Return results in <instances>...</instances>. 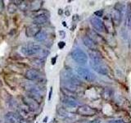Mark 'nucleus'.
<instances>
[{"label":"nucleus","mask_w":131,"mask_h":123,"mask_svg":"<svg viewBox=\"0 0 131 123\" xmlns=\"http://www.w3.org/2000/svg\"><path fill=\"white\" fill-rule=\"evenodd\" d=\"M90 66H91V67L94 71L97 72L98 74H100V75L112 78V72H111V70H110L111 68L107 65H106L103 61H101V63H92V61H90Z\"/></svg>","instance_id":"nucleus-1"},{"label":"nucleus","mask_w":131,"mask_h":123,"mask_svg":"<svg viewBox=\"0 0 131 123\" xmlns=\"http://www.w3.org/2000/svg\"><path fill=\"white\" fill-rule=\"evenodd\" d=\"M71 57L77 64L81 66L85 65L88 63V55L80 48L74 49L71 53Z\"/></svg>","instance_id":"nucleus-2"},{"label":"nucleus","mask_w":131,"mask_h":123,"mask_svg":"<svg viewBox=\"0 0 131 123\" xmlns=\"http://www.w3.org/2000/svg\"><path fill=\"white\" fill-rule=\"evenodd\" d=\"M75 71L80 78L87 82H93L95 80L96 77L94 74L89 69L84 67H77L75 68Z\"/></svg>","instance_id":"nucleus-3"},{"label":"nucleus","mask_w":131,"mask_h":123,"mask_svg":"<svg viewBox=\"0 0 131 123\" xmlns=\"http://www.w3.org/2000/svg\"><path fill=\"white\" fill-rule=\"evenodd\" d=\"M41 49V47L39 44H36L35 43H29L21 48V53L26 56H33L36 55Z\"/></svg>","instance_id":"nucleus-4"},{"label":"nucleus","mask_w":131,"mask_h":123,"mask_svg":"<svg viewBox=\"0 0 131 123\" xmlns=\"http://www.w3.org/2000/svg\"><path fill=\"white\" fill-rule=\"evenodd\" d=\"M76 113L78 115H80V116H83V117H93L94 115H96L97 111L93 108H92V107L84 104L78 107V108L76 110Z\"/></svg>","instance_id":"nucleus-5"},{"label":"nucleus","mask_w":131,"mask_h":123,"mask_svg":"<svg viewBox=\"0 0 131 123\" xmlns=\"http://www.w3.org/2000/svg\"><path fill=\"white\" fill-rule=\"evenodd\" d=\"M23 102L28 108V109L31 111V112H36V111H38L39 108V102H37L35 100L32 99L31 98L28 96H25L23 98Z\"/></svg>","instance_id":"nucleus-6"},{"label":"nucleus","mask_w":131,"mask_h":123,"mask_svg":"<svg viewBox=\"0 0 131 123\" xmlns=\"http://www.w3.org/2000/svg\"><path fill=\"white\" fill-rule=\"evenodd\" d=\"M90 22H91L92 26L93 29L97 32H104L106 28L104 26V22L101 20L99 18L96 17V16H93L91 19H90Z\"/></svg>","instance_id":"nucleus-7"},{"label":"nucleus","mask_w":131,"mask_h":123,"mask_svg":"<svg viewBox=\"0 0 131 123\" xmlns=\"http://www.w3.org/2000/svg\"><path fill=\"white\" fill-rule=\"evenodd\" d=\"M66 80L69 81L70 83H71L72 85H75V86H80L83 85V82L80 80V78L79 76H75V74H73L72 72L68 71L67 74H66Z\"/></svg>","instance_id":"nucleus-8"},{"label":"nucleus","mask_w":131,"mask_h":123,"mask_svg":"<svg viewBox=\"0 0 131 123\" xmlns=\"http://www.w3.org/2000/svg\"><path fill=\"white\" fill-rule=\"evenodd\" d=\"M82 39H83L84 44L89 48V50H97V43L89 35H84Z\"/></svg>","instance_id":"nucleus-9"},{"label":"nucleus","mask_w":131,"mask_h":123,"mask_svg":"<svg viewBox=\"0 0 131 123\" xmlns=\"http://www.w3.org/2000/svg\"><path fill=\"white\" fill-rule=\"evenodd\" d=\"M27 96L31 98L32 99L35 100L37 102H39V104H40V102L42 101V97H41V94L39 92V90L35 87L29 89Z\"/></svg>","instance_id":"nucleus-10"},{"label":"nucleus","mask_w":131,"mask_h":123,"mask_svg":"<svg viewBox=\"0 0 131 123\" xmlns=\"http://www.w3.org/2000/svg\"><path fill=\"white\" fill-rule=\"evenodd\" d=\"M5 119L10 123H20L22 121V117L19 114L13 112H7L5 115Z\"/></svg>","instance_id":"nucleus-11"},{"label":"nucleus","mask_w":131,"mask_h":123,"mask_svg":"<svg viewBox=\"0 0 131 123\" xmlns=\"http://www.w3.org/2000/svg\"><path fill=\"white\" fill-rule=\"evenodd\" d=\"M40 31V26L35 24H32L26 28V35L27 37H35L36 35Z\"/></svg>","instance_id":"nucleus-12"},{"label":"nucleus","mask_w":131,"mask_h":123,"mask_svg":"<svg viewBox=\"0 0 131 123\" xmlns=\"http://www.w3.org/2000/svg\"><path fill=\"white\" fill-rule=\"evenodd\" d=\"M89 55L92 63H98L102 61V56L97 50H89Z\"/></svg>","instance_id":"nucleus-13"},{"label":"nucleus","mask_w":131,"mask_h":123,"mask_svg":"<svg viewBox=\"0 0 131 123\" xmlns=\"http://www.w3.org/2000/svg\"><path fill=\"white\" fill-rule=\"evenodd\" d=\"M39 76V72L36 69H29L26 72V78L29 80H36Z\"/></svg>","instance_id":"nucleus-14"},{"label":"nucleus","mask_w":131,"mask_h":123,"mask_svg":"<svg viewBox=\"0 0 131 123\" xmlns=\"http://www.w3.org/2000/svg\"><path fill=\"white\" fill-rule=\"evenodd\" d=\"M48 20V17L47 15L43 14V15H39L37 16L34 19V24L37 25V26H40L41 25H44Z\"/></svg>","instance_id":"nucleus-15"},{"label":"nucleus","mask_w":131,"mask_h":123,"mask_svg":"<svg viewBox=\"0 0 131 123\" xmlns=\"http://www.w3.org/2000/svg\"><path fill=\"white\" fill-rule=\"evenodd\" d=\"M62 102L67 107H70V108H75V107L78 106V102L74 99V98L65 97L62 99Z\"/></svg>","instance_id":"nucleus-16"},{"label":"nucleus","mask_w":131,"mask_h":123,"mask_svg":"<svg viewBox=\"0 0 131 123\" xmlns=\"http://www.w3.org/2000/svg\"><path fill=\"white\" fill-rule=\"evenodd\" d=\"M122 13L118 11L115 10L113 12V15H112V22L116 25V26H119L121 22V17H122Z\"/></svg>","instance_id":"nucleus-17"},{"label":"nucleus","mask_w":131,"mask_h":123,"mask_svg":"<svg viewBox=\"0 0 131 123\" xmlns=\"http://www.w3.org/2000/svg\"><path fill=\"white\" fill-rule=\"evenodd\" d=\"M47 33L45 32L44 30H40L38 34L36 35V36L35 37V39L37 41H39V42H42V41H44L45 39H47Z\"/></svg>","instance_id":"nucleus-18"},{"label":"nucleus","mask_w":131,"mask_h":123,"mask_svg":"<svg viewBox=\"0 0 131 123\" xmlns=\"http://www.w3.org/2000/svg\"><path fill=\"white\" fill-rule=\"evenodd\" d=\"M49 54V52L48 50H46V49H43V48H41L39 52L37 53V55H39L38 57V58H40V59H43L45 58Z\"/></svg>","instance_id":"nucleus-19"},{"label":"nucleus","mask_w":131,"mask_h":123,"mask_svg":"<svg viewBox=\"0 0 131 123\" xmlns=\"http://www.w3.org/2000/svg\"><path fill=\"white\" fill-rule=\"evenodd\" d=\"M30 6V3H29V2H26V1H22V2L20 1L19 3V8L22 11H26Z\"/></svg>","instance_id":"nucleus-20"},{"label":"nucleus","mask_w":131,"mask_h":123,"mask_svg":"<svg viewBox=\"0 0 131 123\" xmlns=\"http://www.w3.org/2000/svg\"><path fill=\"white\" fill-rule=\"evenodd\" d=\"M16 10H17V7H16V5L15 3H10L8 4V7H7V12H9V13L11 14H13L15 13V12H16Z\"/></svg>","instance_id":"nucleus-21"},{"label":"nucleus","mask_w":131,"mask_h":123,"mask_svg":"<svg viewBox=\"0 0 131 123\" xmlns=\"http://www.w3.org/2000/svg\"><path fill=\"white\" fill-rule=\"evenodd\" d=\"M115 10L120 12L122 13V12L124 11V5L121 4V3H117L116 5H115Z\"/></svg>","instance_id":"nucleus-22"},{"label":"nucleus","mask_w":131,"mask_h":123,"mask_svg":"<svg viewBox=\"0 0 131 123\" xmlns=\"http://www.w3.org/2000/svg\"><path fill=\"white\" fill-rule=\"evenodd\" d=\"M33 63L37 65V66H42L43 64V59H40V58H38V57H36V58H35L34 60H32Z\"/></svg>","instance_id":"nucleus-23"},{"label":"nucleus","mask_w":131,"mask_h":123,"mask_svg":"<svg viewBox=\"0 0 131 123\" xmlns=\"http://www.w3.org/2000/svg\"><path fill=\"white\" fill-rule=\"evenodd\" d=\"M127 23H128V26L131 29V10L128 13V16H127Z\"/></svg>","instance_id":"nucleus-24"},{"label":"nucleus","mask_w":131,"mask_h":123,"mask_svg":"<svg viewBox=\"0 0 131 123\" xmlns=\"http://www.w3.org/2000/svg\"><path fill=\"white\" fill-rule=\"evenodd\" d=\"M94 15H95L97 17H101V16H102V15H103V10H98V11H96L95 12H94Z\"/></svg>","instance_id":"nucleus-25"},{"label":"nucleus","mask_w":131,"mask_h":123,"mask_svg":"<svg viewBox=\"0 0 131 123\" xmlns=\"http://www.w3.org/2000/svg\"><path fill=\"white\" fill-rule=\"evenodd\" d=\"M109 123H127V122L125 121L124 120H122V119H116V120L111 121Z\"/></svg>","instance_id":"nucleus-26"},{"label":"nucleus","mask_w":131,"mask_h":123,"mask_svg":"<svg viewBox=\"0 0 131 123\" xmlns=\"http://www.w3.org/2000/svg\"><path fill=\"white\" fill-rule=\"evenodd\" d=\"M65 45H66L65 42H63V41H61V42L58 43V48H59L60 49H62V48L65 47Z\"/></svg>","instance_id":"nucleus-27"},{"label":"nucleus","mask_w":131,"mask_h":123,"mask_svg":"<svg viewBox=\"0 0 131 123\" xmlns=\"http://www.w3.org/2000/svg\"><path fill=\"white\" fill-rule=\"evenodd\" d=\"M100 122H101L100 120H99V119H97V118L94 119V120H93V121H90V123H100Z\"/></svg>","instance_id":"nucleus-28"},{"label":"nucleus","mask_w":131,"mask_h":123,"mask_svg":"<svg viewBox=\"0 0 131 123\" xmlns=\"http://www.w3.org/2000/svg\"><path fill=\"white\" fill-rule=\"evenodd\" d=\"M52 88H50V92H49V95H48V99L50 100L51 99V97H52Z\"/></svg>","instance_id":"nucleus-29"},{"label":"nucleus","mask_w":131,"mask_h":123,"mask_svg":"<svg viewBox=\"0 0 131 123\" xmlns=\"http://www.w3.org/2000/svg\"><path fill=\"white\" fill-rule=\"evenodd\" d=\"M59 33H60V35H61V37H62V38H64L65 37V35H66V33L64 32V31H59Z\"/></svg>","instance_id":"nucleus-30"},{"label":"nucleus","mask_w":131,"mask_h":123,"mask_svg":"<svg viewBox=\"0 0 131 123\" xmlns=\"http://www.w3.org/2000/svg\"><path fill=\"white\" fill-rule=\"evenodd\" d=\"M56 59H57V57H55L54 58H52V65H54V64L56 63Z\"/></svg>","instance_id":"nucleus-31"},{"label":"nucleus","mask_w":131,"mask_h":123,"mask_svg":"<svg viewBox=\"0 0 131 123\" xmlns=\"http://www.w3.org/2000/svg\"><path fill=\"white\" fill-rule=\"evenodd\" d=\"M47 120H48V117H45L43 119V122H47Z\"/></svg>","instance_id":"nucleus-32"},{"label":"nucleus","mask_w":131,"mask_h":123,"mask_svg":"<svg viewBox=\"0 0 131 123\" xmlns=\"http://www.w3.org/2000/svg\"><path fill=\"white\" fill-rule=\"evenodd\" d=\"M58 13H59V14H61V13H62V11H61V9H59Z\"/></svg>","instance_id":"nucleus-33"},{"label":"nucleus","mask_w":131,"mask_h":123,"mask_svg":"<svg viewBox=\"0 0 131 123\" xmlns=\"http://www.w3.org/2000/svg\"><path fill=\"white\" fill-rule=\"evenodd\" d=\"M20 123H30V122H28V121H23V120H22Z\"/></svg>","instance_id":"nucleus-34"}]
</instances>
